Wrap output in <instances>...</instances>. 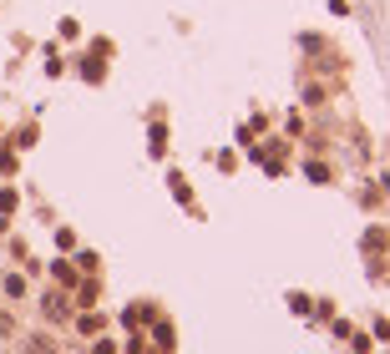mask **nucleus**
Returning <instances> with one entry per match:
<instances>
[{
    "mask_svg": "<svg viewBox=\"0 0 390 354\" xmlns=\"http://www.w3.org/2000/svg\"><path fill=\"white\" fill-rule=\"evenodd\" d=\"M41 314H46L51 324H56V319H66L71 309H66V299H61V293H46V299H41Z\"/></svg>",
    "mask_w": 390,
    "mask_h": 354,
    "instance_id": "1",
    "label": "nucleus"
},
{
    "mask_svg": "<svg viewBox=\"0 0 390 354\" xmlns=\"http://www.w3.org/2000/svg\"><path fill=\"white\" fill-rule=\"evenodd\" d=\"M26 354H61V344H56L51 334H31L26 339Z\"/></svg>",
    "mask_w": 390,
    "mask_h": 354,
    "instance_id": "2",
    "label": "nucleus"
},
{
    "mask_svg": "<svg viewBox=\"0 0 390 354\" xmlns=\"http://www.w3.org/2000/svg\"><path fill=\"white\" fill-rule=\"evenodd\" d=\"M51 273H56V283H76V263H66V258H56Z\"/></svg>",
    "mask_w": 390,
    "mask_h": 354,
    "instance_id": "3",
    "label": "nucleus"
},
{
    "mask_svg": "<svg viewBox=\"0 0 390 354\" xmlns=\"http://www.w3.org/2000/svg\"><path fill=\"white\" fill-rule=\"evenodd\" d=\"M6 293H11V299H21V293H26V278H21V273H6Z\"/></svg>",
    "mask_w": 390,
    "mask_h": 354,
    "instance_id": "4",
    "label": "nucleus"
},
{
    "mask_svg": "<svg viewBox=\"0 0 390 354\" xmlns=\"http://www.w3.org/2000/svg\"><path fill=\"white\" fill-rule=\"evenodd\" d=\"M76 299H81V304H86V309H91V304H96V283H91V278H86V283H81V293H76Z\"/></svg>",
    "mask_w": 390,
    "mask_h": 354,
    "instance_id": "5",
    "label": "nucleus"
},
{
    "mask_svg": "<svg viewBox=\"0 0 390 354\" xmlns=\"http://www.w3.org/2000/svg\"><path fill=\"white\" fill-rule=\"evenodd\" d=\"M0 334H16V314H6V309H0Z\"/></svg>",
    "mask_w": 390,
    "mask_h": 354,
    "instance_id": "6",
    "label": "nucleus"
},
{
    "mask_svg": "<svg viewBox=\"0 0 390 354\" xmlns=\"http://www.w3.org/2000/svg\"><path fill=\"white\" fill-rule=\"evenodd\" d=\"M91 354H117V344H111V339H96V344H91Z\"/></svg>",
    "mask_w": 390,
    "mask_h": 354,
    "instance_id": "7",
    "label": "nucleus"
}]
</instances>
